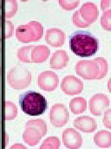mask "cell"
Returning <instances> with one entry per match:
<instances>
[{
  "label": "cell",
  "mask_w": 111,
  "mask_h": 149,
  "mask_svg": "<svg viewBox=\"0 0 111 149\" xmlns=\"http://www.w3.org/2000/svg\"><path fill=\"white\" fill-rule=\"evenodd\" d=\"M1 39L0 38V51H1Z\"/></svg>",
  "instance_id": "cell-32"
},
{
  "label": "cell",
  "mask_w": 111,
  "mask_h": 149,
  "mask_svg": "<svg viewBox=\"0 0 111 149\" xmlns=\"http://www.w3.org/2000/svg\"><path fill=\"white\" fill-rule=\"evenodd\" d=\"M50 50L46 46H35L31 52L32 63H41L45 62L50 55Z\"/></svg>",
  "instance_id": "cell-16"
},
{
  "label": "cell",
  "mask_w": 111,
  "mask_h": 149,
  "mask_svg": "<svg viewBox=\"0 0 111 149\" xmlns=\"http://www.w3.org/2000/svg\"><path fill=\"white\" fill-rule=\"evenodd\" d=\"M59 4L65 10H73L78 6L80 4V1H59Z\"/></svg>",
  "instance_id": "cell-25"
},
{
  "label": "cell",
  "mask_w": 111,
  "mask_h": 149,
  "mask_svg": "<svg viewBox=\"0 0 111 149\" xmlns=\"http://www.w3.org/2000/svg\"><path fill=\"white\" fill-rule=\"evenodd\" d=\"M15 34L18 41L21 42L27 43L37 42L43 35V27L39 22L31 21L27 24L18 26Z\"/></svg>",
  "instance_id": "cell-6"
},
{
  "label": "cell",
  "mask_w": 111,
  "mask_h": 149,
  "mask_svg": "<svg viewBox=\"0 0 111 149\" xmlns=\"http://www.w3.org/2000/svg\"><path fill=\"white\" fill-rule=\"evenodd\" d=\"M110 105V100L107 96L101 93L94 95L91 98L89 102L91 113L95 116H101Z\"/></svg>",
  "instance_id": "cell-11"
},
{
  "label": "cell",
  "mask_w": 111,
  "mask_h": 149,
  "mask_svg": "<svg viewBox=\"0 0 111 149\" xmlns=\"http://www.w3.org/2000/svg\"><path fill=\"white\" fill-rule=\"evenodd\" d=\"M1 65H0V76H1Z\"/></svg>",
  "instance_id": "cell-33"
},
{
  "label": "cell",
  "mask_w": 111,
  "mask_h": 149,
  "mask_svg": "<svg viewBox=\"0 0 111 149\" xmlns=\"http://www.w3.org/2000/svg\"><path fill=\"white\" fill-rule=\"evenodd\" d=\"M99 11L94 3H84L80 9L75 11L72 17L73 23L77 27L84 28L89 26L98 19Z\"/></svg>",
  "instance_id": "cell-4"
},
{
  "label": "cell",
  "mask_w": 111,
  "mask_h": 149,
  "mask_svg": "<svg viewBox=\"0 0 111 149\" xmlns=\"http://www.w3.org/2000/svg\"><path fill=\"white\" fill-rule=\"evenodd\" d=\"M61 88L66 95H77L83 90V83L80 79L74 76H67L62 79Z\"/></svg>",
  "instance_id": "cell-9"
},
{
  "label": "cell",
  "mask_w": 111,
  "mask_h": 149,
  "mask_svg": "<svg viewBox=\"0 0 111 149\" xmlns=\"http://www.w3.org/2000/svg\"><path fill=\"white\" fill-rule=\"evenodd\" d=\"M99 41L91 33L77 31L70 36L71 50L78 56L88 57L95 54L99 49Z\"/></svg>",
  "instance_id": "cell-1"
},
{
  "label": "cell",
  "mask_w": 111,
  "mask_h": 149,
  "mask_svg": "<svg viewBox=\"0 0 111 149\" xmlns=\"http://www.w3.org/2000/svg\"><path fill=\"white\" fill-rule=\"evenodd\" d=\"M11 148H25L24 146H23L22 144H15Z\"/></svg>",
  "instance_id": "cell-29"
},
{
  "label": "cell",
  "mask_w": 111,
  "mask_h": 149,
  "mask_svg": "<svg viewBox=\"0 0 111 149\" xmlns=\"http://www.w3.org/2000/svg\"><path fill=\"white\" fill-rule=\"evenodd\" d=\"M62 142L67 148L76 149L80 148L83 140L81 135L73 128H67L62 132Z\"/></svg>",
  "instance_id": "cell-12"
},
{
  "label": "cell",
  "mask_w": 111,
  "mask_h": 149,
  "mask_svg": "<svg viewBox=\"0 0 111 149\" xmlns=\"http://www.w3.org/2000/svg\"><path fill=\"white\" fill-rule=\"evenodd\" d=\"M5 119L6 120H13L18 115V108L16 105L10 101L5 103Z\"/></svg>",
  "instance_id": "cell-20"
},
{
  "label": "cell",
  "mask_w": 111,
  "mask_h": 149,
  "mask_svg": "<svg viewBox=\"0 0 111 149\" xmlns=\"http://www.w3.org/2000/svg\"><path fill=\"white\" fill-rule=\"evenodd\" d=\"M69 108L73 114H81L87 110V101L83 97L74 98L70 102Z\"/></svg>",
  "instance_id": "cell-18"
},
{
  "label": "cell",
  "mask_w": 111,
  "mask_h": 149,
  "mask_svg": "<svg viewBox=\"0 0 111 149\" xmlns=\"http://www.w3.org/2000/svg\"><path fill=\"white\" fill-rule=\"evenodd\" d=\"M59 84V77L55 72L45 71L38 75V84L44 91H52L57 87Z\"/></svg>",
  "instance_id": "cell-10"
},
{
  "label": "cell",
  "mask_w": 111,
  "mask_h": 149,
  "mask_svg": "<svg viewBox=\"0 0 111 149\" xmlns=\"http://www.w3.org/2000/svg\"><path fill=\"white\" fill-rule=\"evenodd\" d=\"M1 1H0V8H1Z\"/></svg>",
  "instance_id": "cell-31"
},
{
  "label": "cell",
  "mask_w": 111,
  "mask_h": 149,
  "mask_svg": "<svg viewBox=\"0 0 111 149\" xmlns=\"http://www.w3.org/2000/svg\"><path fill=\"white\" fill-rule=\"evenodd\" d=\"M69 61L67 53L64 50H58L52 55L50 59V67L53 69L60 70L66 67Z\"/></svg>",
  "instance_id": "cell-15"
},
{
  "label": "cell",
  "mask_w": 111,
  "mask_h": 149,
  "mask_svg": "<svg viewBox=\"0 0 111 149\" xmlns=\"http://www.w3.org/2000/svg\"><path fill=\"white\" fill-rule=\"evenodd\" d=\"M103 122L105 127L111 129V109H108L104 113Z\"/></svg>",
  "instance_id": "cell-27"
},
{
  "label": "cell",
  "mask_w": 111,
  "mask_h": 149,
  "mask_svg": "<svg viewBox=\"0 0 111 149\" xmlns=\"http://www.w3.org/2000/svg\"><path fill=\"white\" fill-rule=\"evenodd\" d=\"M0 126H1V120H0Z\"/></svg>",
  "instance_id": "cell-34"
},
{
  "label": "cell",
  "mask_w": 111,
  "mask_h": 149,
  "mask_svg": "<svg viewBox=\"0 0 111 149\" xmlns=\"http://www.w3.org/2000/svg\"><path fill=\"white\" fill-rule=\"evenodd\" d=\"M99 65V75L98 79L104 78L108 73V63L106 59L102 57L95 58Z\"/></svg>",
  "instance_id": "cell-23"
},
{
  "label": "cell",
  "mask_w": 111,
  "mask_h": 149,
  "mask_svg": "<svg viewBox=\"0 0 111 149\" xmlns=\"http://www.w3.org/2000/svg\"><path fill=\"white\" fill-rule=\"evenodd\" d=\"M50 123L56 127H62L67 123L69 119V112L66 107L61 104H55L50 113Z\"/></svg>",
  "instance_id": "cell-8"
},
{
  "label": "cell",
  "mask_w": 111,
  "mask_h": 149,
  "mask_svg": "<svg viewBox=\"0 0 111 149\" xmlns=\"http://www.w3.org/2000/svg\"><path fill=\"white\" fill-rule=\"evenodd\" d=\"M1 15H0V26H1Z\"/></svg>",
  "instance_id": "cell-30"
},
{
  "label": "cell",
  "mask_w": 111,
  "mask_h": 149,
  "mask_svg": "<svg viewBox=\"0 0 111 149\" xmlns=\"http://www.w3.org/2000/svg\"><path fill=\"white\" fill-rule=\"evenodd\" d=\"M7 79L9 84L14 89H24L31 84L32 75L26 68L18 64L8 72Z\"/></svg>",
  "instance_id": "cell-5"
},
{
  "label": "cell",
  "mask_w": 111,
  "mask_h": 149,
  "mask_svg": "<svg viewBox=\"0 0 111 149\" xmlns=\"http://www.w3.org/2000/svg\"><path fill=\"white\" fill-rule=\"evenodd\" d=\"M18 10V3L15 0L5 1V17L7 19L13 17Z\"/></svg>",
  "instance_id": "cell-21"
},
{
  "label": "cell",
  "mask_w": 111,
  "mask_h": 149,
  "mask_svg": "<svg viewBox=\"0 0 111 149\" xmlns=\"http://www.w3.org/2000/svg\"><path fill=\"white\" fill-rule=\"evenodd\" d=\"M111 132L108 131L101 130L96 133L94 137L95 144L101 148H108L111 145Z\"/></svg>",
  "instance_id": "cell-17"
},
{
  "label": "cell",
  "mask_w": 111,
  "mask_h": 149,
  "mask_svg": "<svg viewBox=\"0 0 111 149\" xmlns=\"http://www.w3.org/2000/svg\"><path fill=\"white\" fill-rule=\"evenodd\" d=\"M34 45L26 46L19 48L17 52V56L21 62L26 63H32L31 52Z\"/></svg>",
  "instance_id": "cell-19"
},
{
  "label": "cell",
  "mask_w": 111,
  "mask_h": 149,
  "mask_svg": "<svg viewBox=\"0 0 111 149\" xmlns=\"http://www.w3.org/2000/svg\"><path fill=\"white\" fill-rule=\"evenodd\" d=\"M61 142L58 137L52 136L47 138L40 146V149H59Z\"/></svg>",
  "instance_id": "cell-22"
},
{
  "label": "cell",
  "mask_w": 111,
  "mask_h": 149,
  "mask_svg": "<svg viewBox=\"0 0 111 149\" xmlns=\"http://www.w3.org/2000/svg\"><path fill=\"white\" fill-rule=\"evenodd\" d=\"M101 24L108 31H111V10L105 11L101 18Z\"/></svg>",
  "instance_id": "cell-24"
},
{
  "label": "cell",
  "mask_w": 111,
  "mask_h": 149,
  "mask_svg": "<svg viewBox=\"0 0 111 149\" xmlns=\"http://www.w3.org/2000/svg\"><path fill=\"white\" fill-rule=\"evenodd\" d=\"M66 37V33L62 30L57 28H52L47 31L45 39L50 45L59 47L64 45Z\"/></svg>",
  "instance_id": "cell-13"
},
{
  "label": "cell",
  "mask_w": 111,
  "mask_h": 149,
  "mask_svg": "<svg viewBox=\"0 0 111 149\" xmlns=\"http://www.w3.org/2000/svg\"><path fill=\"white\" fill-rule=\"evenodd\" d=\"M19 104L23 111L30 116L42 115L48 107L45 98L40 93L32 91L20 95Z\"/></svg>",
  "instance_id": "cell-2"
},
{
  "label": "cell",
  "mask_w": 111,
  "mask_h": 149,
  "mask_svg": "<svg viewBox=\"0 0 111 149\" xmlns=\"http://www.w3.org/2000/svg\"><path fill=\"white\" fill-rule=\"evenodd\" d=\"M14 26L11 22L6 20L5 22V39H9L12 36L14 32Z\"/></svg>",
  "instance_id": "cell-26"
},
{
  "label": "cell",
  "mask_w": 111,
  "mask_h": 149,
  "mask_svg": "<svg viewBox=\"0 0 111 149\" xmlns=\"http://www.w3.org/2000/svg\"><path fill=\"white\" fill-rule=\"evenodd\" d=\"M76 73L85 79H98L99 65L94 58L93 60H80L77 63Z\"/></svg>",
  "instance_id": "cell-7"
},
{
  "label": "cell",
  "mask_w": 111,
  "mask_h": 149,
  "mask_svg": "<svg viewBox=\"0 0 111 149\" xmlns=\"http://www.w3.org/2000/svg\"><path fill=\"white\" fill-rule=\"evenodd\" d=\"M73 125L76 128L85 133L94 132L98 128L95 119L87 116L77 118L74 120Z\"/></svg>",
  "instance_id": "cell-14"
},
{
  "label": "cell",
  "mask_w": 111,
  "mask_h": 149,
  "mask_svg": "<svg viewBox=\"0 0 111 149\" xmlns=\"http://www.w3.org/2000/svg\"><path fill=\"white\" fill-rule=\"evenodd\" d=\"M47 133L45 121L41 119L28 120L26 125L23 139L26 143L31 146L37 145Z\"/></svg>",
  "instance_id": "cell-3"
},
{
  "label": "cell",
  "mask_w": 111,
  "mask_h": 149,
  "mask_svg": "<svg viewBox=\"0 0 111 149\" xmlns=\"http://www.w3.org/2000/svg\"><path fill=\"white\" fill-rule=\"evenodd\" d=\"M107 2V1H101V7L103 10H105L106 8L110 7L111 1H109L108 3Z\"/></svg>",
  "instance_id": "cell-28"
}]
</instances>
